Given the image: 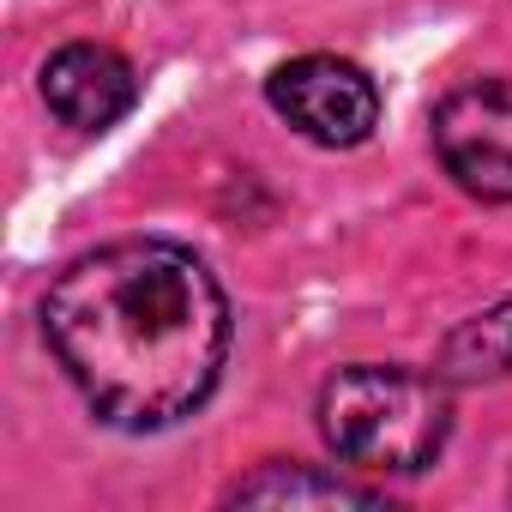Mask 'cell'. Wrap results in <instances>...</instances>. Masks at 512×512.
Returning <instances> with one entry per match:
<instances>
[{
  "label": "cell",
  "instance_id": "obj_1",
  "mask_svg": "<svg viewBox=\"0 0 512 512\" xmlns=\"http://www.w3.org/2000/svg\"><path fill=\"white\" fill-rule=\"evenodd\" d=\"M43 338L91 416L151 434L211 398L229 356V296L193 247L133 235L79 253L49 284Z\"/></svg>",
  "mask_w": 512,
  "mask_h": 512
},
{
  "label": "cell",
  "instance_id": "obj_2",
  "mask_svg": "<svg viewBox=\"0 0 512 512\" xmlns=\"http://www.w3.org/2000/svg\"><path fill=\"white\" fill-rule=\"evenodd\" d=\"M452 380L398 368V362H356L320 386V434L326 446L368 476H416L446 452L452 434Z\"/></svg>",
  "mask_w": 512,
  "mask_h": 512
},
{
  "label": "cell",
  "instance_id": "obj_3",
  "mask_svg": "<svg viewBox=\"0 0 512 512\" xmlns=\"http://www.w3.org/2000/svg\"><path fill=\"white\" fill-rule=\"evenodd\" d=\"M440 169L488 205H512V79H464L434 103Z\"/></svg>",
  "mask_w": 512,
  "mask_h": 512
},
{
  "label": "cell",
  "instance_id": "obj_4",
  "mask_svg": "<svg viewBox=\"0 0 512 512\" xmlns=\"http://www.w3.org/2000/svg\"><path fill=\"white\" fill-rule=\"evenodd\" d=\"M266 103L314 145L350 151L380 127V85L344 55H296L266 79Z\"/></svg>",
  "mask_w": 512,
  "mask_h": 512
},
{
  "label": "cell",
  "instance_id": "obj_5",
  "mask_svg": "<svg viewBox=\"0 0 512 512\" xmlns=\"http://www.w3.org/2000/svg\"><path fill=\"white\" fill-rule=\"evenodd\" d=\"M43 103L73 133H109L139 103V73L103 43H67L43 61Z\"/></svg>",
  "mask_w": 512,
  "mask_h": 512
},
{
  "label": "cell",
  "instance_id": "obj_6",
  "mask_svg": "<svg viewBox=\"0 0 512 512\" xmlns=\"http://www.w3.org/2000/svg\"><path fill=\"white\" fill-rule=\"evenodd\" d=\"M223 500L235 506H380L386 494L368 488V482H350L338 470H320V464H260L253 476H241Z\"/></svg>",
  "mask_w": 512,
  "mask_h": 512
},
{
  "label": "cell",
  "instance_id": "obj_7",
  "mask_svg": "<svg viewBox=\"0 0 512 512\" xmlns=\"http://www.w3.org/2000/svg\"><path fill=\"white\" fill-rule=\"evenodd\" d=\"M434 374H446L452 386H476V380H500V374H512V296L494 302L488 314L464 320L458 332H446V344H440V368H434Z\"/></svg>",
  "mask_w": 512,
  "mask_h": 512
}]
</instances>
